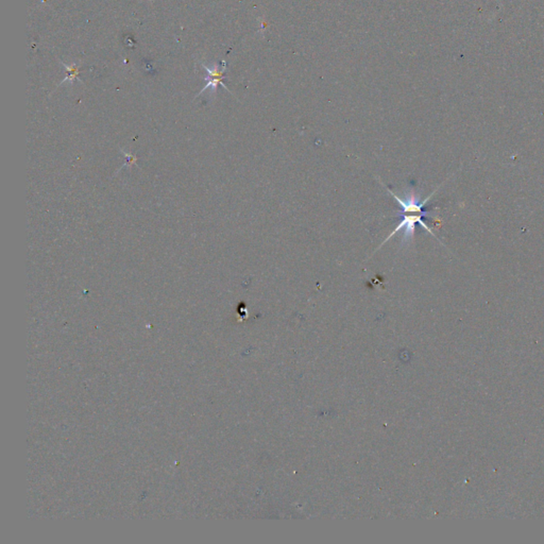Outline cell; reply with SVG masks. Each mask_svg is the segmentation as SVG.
Segmentation results:
<instances>
[{
	"label": "cell",
	"instance_id": "1",
	"mask_svg": "<svg viewBox=\"0 0 544 544\" xmlns=\"http://www.w3.org/2000/svg\"><path fill=\"white\" fill-rule=\"evenodd\" d=\"M388 190H389V193L392 195V197L395 198V200H396L397 203H399L400 206H401L400 212H399V216L401 217V221L399 223V226H396L394 231H392L389 234V236H387V238L384 240V243H382V245L379 247L377 251L382 248V247L387 242H388V240L392 236H395L396 233H397L399 231H402V230H403L402 245L405 246L406 244H409L412 242V239L413 238L414 230H416L417 224H420V226L424 228L426 231L429 232L430 235H433L434 237H436V235L433 233V231H431L430 228L424 222L425 216L429 213V210L425 209V204H426V202H428L431 198V196H433L435 193H433L430 196H429V197L426 198L425 200L420 201L417 198V196L414 195L413 192L409 193V195L407 196V198L405 200H403L399 197V196H396L394 192H392L391 189L388 188Z\"/></svg>",
	"mask_w": 544,
	"mask_h": 544
},
{
	"label": "cell",
	"instance_id": "2",
	"mask_svg": "<svg viewBox=\"0 0 544 544\" xmlns=\"http://www.w3.org/2000/svg\"><path fill=\"white\" fill-rule=\"evenodd\" d=\"M201 65L207 72H209V77L205 78V80L207 81V84L203 88L201 89V92L196 97H198V96H200L201 94H203V92L206 91L207 88H211L212 93L215 94L216 91H217V86L219 85V84H221V85L224 88H226L228 92H230V89L227 87L226 84L222 82V79L224 78L223 77L224 71L227 70V65H224L223 67H221V68H219V66H218L217 64H214L212 66H207L204 63H201ZM230 93H231V92H230Z\"/></svg>",
	"mask_w": 544,
	"mask_h": 544
},
{
	"label": "cell",
	"instance_id": "3",
	"mask_svg": "<svg viewBox=\"0 0 544 544\" xmlns=\"http://www.w3.org/2000/svg\"><path fill=\"white\" fill-rule=\"evenodd\" d=\"M61 64L63 65V66H64V68L66 69V71H67V76H66L65 79L60 83V85H62V84L67 82V81H68L70 84H72L76 79H77L78 81H80V80H79V78H78V75H79V71H80L79 68H80V64H81V63H79V64L71 63V64H69V65H67V64L63 63V62H61ZM60 85H59V86H60Z\"/></svg>",
	"mask_w": 544,
	"mask_h": 544
}]
</instances>
